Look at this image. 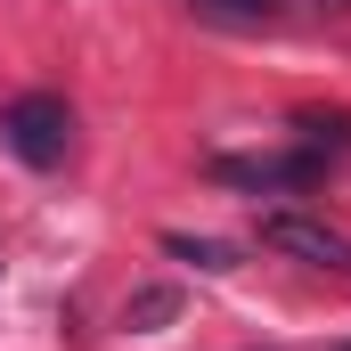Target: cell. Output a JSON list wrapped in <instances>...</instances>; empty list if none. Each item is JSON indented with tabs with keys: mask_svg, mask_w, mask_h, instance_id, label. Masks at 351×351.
<instances>
[{
	"mask_svg": "<svg viewBox=\"0 0 351 351\" xmlns=\"http://www.w3.org/2000/svg\"><path fill=\"white\" fill-rule=\"evenodd\" d=\"M0 147L25 164V172H58L74 156V106L58 90H25L0 106Z\"/></svg>",
	"mask_w": 351,
	"mask_h": 351,
	"instance_id": "6da1fadb",
	"label": "cell"
},
{
	"mask_svg": "<svg viewBox=\"0 0 351 351\" xmlns=\"http://www.w3.org/2000/svg\"><path fill=\"white\" fill-rule=\"evenodd\" d=\"M204 172L221 188H245V196H302V188L327 180V156L294 139V147H262V156H213Z\"/></svg>",
	"mask_w": 351,
	"mask_h": 351,
	"instance_id": "7a4b0ae2",
	"label": "cell"
},
{
	"mask_svg": "<svg viewBox=\"0 0 351 351\" xmlns=\"http://www.w3.org/2000/svg\"><path fill=\"white\" fill-rule=\"evenodd\" d=\"M254 237H262L269 254H286V262L351 269V237L335 229V221H319V213H262V221H254Z\"/></svg>",
	"mask_w": 351,
	"mask_h": 351,
	"instance_id": "3957f363",
	"label": "cell"
},
{
	"mask_svg": "<svg viewBox=\"0 0 351 351\" xmlns=\"http://www.w3.org/2000/svg\"><path fill=\"white\" fill-rule=\"evenodd\" d=\"M164 254L188 269H204V278H221V269H237V245H221V237H188V229H164Z\"/></svg>",
	"mask_w": 351,
	"mask_h": 351,
	"instance_id": "277c9868",
	"label": "cell"
},
{
	"mask_svg": "<svg viewBox=\"0 0 351 351\" xmlns=\"http://www.w3.org/2000/svg\"><path fill=\"white\" fill-rule=\"evenodd\" d=\"M180 319V286H139L131 302H123V327L131 335H156V327H172Z\"/></svg>",
	"mask_w": 351,
	"mask_h": 351,
	"instance_id": "5b68a950",
	"label": "cell"
},
{
	"mask_svg": "<svg viewBox=\"0 0 351 351\" xmlns=\"http://www.w3.org/2000/svg\"><path fill=\"white\" fill-rule=\"evenodd\" d=\"M294 139L335 164V156H351V114H294Z\"/></svg>",
	"mask_w": 351,
	"mask_h": 351,
	"instance_id": "8992f818",
	"label": "cell"
},
{
	"mask_svg": "<svg viewBox=\"0 0 351 351\" xmlns=\"http://www.w3.org/2000/svg\"><path fill=\"white\" fill-rule=\"evenodd\" d=\"M196 8H213V16H269L278 0H196Z\"/></svg>",
	"mask_w": 351,
	"mask_h": 351,
	"instance_id": "52a82bcc",
	"label": "cell"
},
{
	"mask_svg": "<svg viewBox=\"0 0 351 351\" xmlns=\"http://www.w3.org/2000/svg\"><path fill=\"white\" fill-rule=\"evenodd\" d=\"M327 8H351V0H327Z\"/></svg>",
	"mask_w": 351,
	"mask_h": 351,
	"instance_id": "ba28073f",
	"label": "cell"
},
{
	"mask_svg": "<svg viewBox=\"0 0 351 351\" xmlns=\"http://www.w3.org/2000/svg\"><path fill=\"white\" fill-rule=\"evenodd\" d=\"M335 351H351V343H335Z\"/></svg>",
	"mask_w": 351,
	"mask_h": 351,
	"instance_id": "9c48e42d",
	"label": "cell"
}]
</instances>
